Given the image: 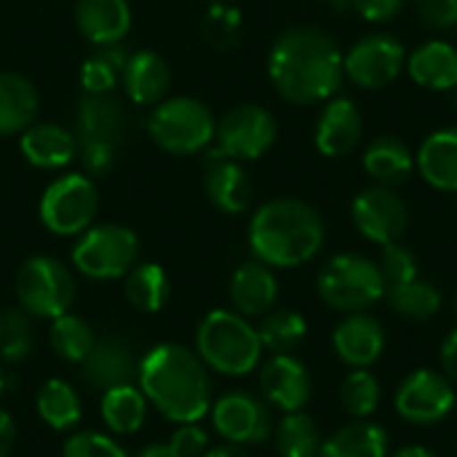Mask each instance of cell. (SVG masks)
Wrapping results in <instances>:
<instances>
[{
  "instance_id": "cell-5",
  "label": "cell",
  "mask_w": 457,
  "mask_h": 457,
  "mask_svg": "<svg viewBox=\"0 0 457 457\" xmlns=\"http://www.w3.org/2000/svg\"><path fill=\"white\" fill-rule=\"evenodd\" d=\"M319 297L324 305L340 313H364L386 297V281L375 260L364 254H335L324 262L316 278Z\"/></svg>"
},
{
  "instance_id": "cell-13",
  "label": "cell",
  "mask_w": 457,
  "mask_h": 457,
  "mask_svg": "<svg viewBox=\"0 0 457 457\" xmlns=\"http://www.w3.org/2000/svg\"><path fill=\"white\" fill-rule=\"evenodd\" d=\"M351 217L356 230L372 244H394L404 236L410 225V209L394 187L372 185L361 190L351 204Z\"/></svg>"
},
{
  "instance_id": "cell-26",
  "label": "cell",
  "mask_w": 457,
  "mask_h": 457,
  "mask_svg": "<svg viewBox=\"0 0 457 457\" xmlns=\"http://www.w3.org/2000/svg\"><path fill=\"white\" fill-rule=\"evenodd\" d=\"M19 147L37 169H62L78 155V139L56 123H35L24 129Z\"/></svg>"
},
{
  "instance_id": "cell-39",
  "label": "cell",
  "mask_w": 457,
  "mask_h": 457,
  "mask_svg": "<svg viewBox=\"0 0 457 457\" xmlns=\"http://www.w3.org/2000/svg\"><path fill=\"white\" fill-rule=\"evenodd\" d=\"M32 351V321L24 308H5L0 313V356L21 361Z\"/></svg>"
},
{
  "instance_id": "cell-46",
  "label": "cell",
  "mask_w": 457,
  "mask_h": 457,
  "mask_svg": "<svg viewBox=\"0 0 457 457\" xmlns=\"http://www.w3.org/2000/svg\"><path fill=\"white\" fill-rule=\"evenodd\" d=\"M439 359H442V375L457 388V329H453V332L445 337Z\"/></svg>"
},
{
  "instance_id": "cell-17",
  "label": "cell",
  "mask_w": 457,
  "mask_h": 457,
  "mask_svg": "<svg viewBox=\"0 0 457 457\" xmlns=\"http://www.w3.org/2000/svg\"><path fill=\"white\" fill-rule=\"evenodd\" d=\"M332 345L351 370H370L386 351V329L370 313H348L335 327Z\"/></svg>"
},
{
  "instance_id": "cell-50",
  "label": "cell",
  "mask_w": 457,
  "mask_h": 457,
  "mask_svg": "<svg viewBox=\"0 0 457 457\" xmlns=\"http://www.w3.org/2000/svg\"><path fill=\"white\" fill-rule=\"evenodd\" d=\"M139 457H179V455L171 450V445H153V447L142 450Z\"/></svg>"
},
{
  "instance_id": "cell-14",
  "label": "cell",
  "mask_w": 457,
  "mask_h": 457,
  "mask_svg": "<svg viewBox=\"0 0 457 457\" xmlns=\"http://www.w3.org/2000/svg\"><path fill=\"white\" fill-rule=\"evenodd\" d=\"M212 420L217 434L228 445H238V447L262 445L273 431L268 402L249 391H230L220 396L214 402Z\"/></svg>"
},
{
  "instance_id": "cell-8",
  "label": "cell",
  "mask_w": 457,
  "mask_h": 457,
  "mask_svg": "<svg viewBox=\"0 0 457 457\" xmlns=\"http://www.w3.org/2000/svg\"><path fill=\"white\" fill-rule=\"evenodd\" d=\"M16 297L29 316L56 319L75 300L72 273L56 257H29L16 273Z\"/></svg>"
},
{
  "instance_id": "cell-2",
  "label": "cell",
  "mask_w": 457,
  "mask_h": 457,
  "mask_svg": "<svg viewBox=\"0 0 457 457\" xmlns=\"http://www.w3.org/2000/svg\"><path fill=\"white\" fill-rule=\"evenodd\" d=\"M137 380L145 399L171 423H198L212 410L206 364L185 345H155L139 361Z\"/></svg>"
},
{
  "instance_id": "cell-4",
  "label": "cell",
  "mask_w": 457,
  "mask_h": 457,
  "mask_svg": "<svg viewBox=\"0 0 457 457\" xmlns=\"http://www.w3.org/2000/svg\"><path fill=\"white\" fill-rule=\"evenodd\" d=\"M195 348L206 367L228 378L249 375L262 356L257 329L233 311H212L195 332Z\"/></svg>"
},
{
  "instance_id": "cell-22",
  "label": "cell",
  "mask_w": 457,
  "mask_h": 457,
  "mask_svg": "<svg viewBox=\"0 0 457 457\" xmlns=\"http://www.w3.org/2000/svg\"><path fill=\"white\" fill-rule=\"evenodd\" d=\"M120 80L134 104H158L171 83V70L166 59L155 51H134L126 56Z\"/></svg>"
},
{
  "instance_id": "cell-12",
  "label": "cell",
  "mask_w": 457,
  "mask_h": 457,
  "mask_svg": "<svg viewBox=\"0 0 457 457\" xmlns=\"http://www.w3.org/2000/svg\"><path fill=\"white\" fill-rule=\"evenodd\" d=\"M407 64V51L394 35H367L348 54H343L345 78L361 88H386L391 86Z\"/></svg>"
},
{
  "instance_id": "cell-7",
  "label": "cell",
  "mask_w": 457,
  "mask_h": 457,
  "mask_svg": "<svg viewBox=\"0 0 457 457\" xmlns=\"http://www.w3.org/2000/svg\"><path fill=\"white\" fill-rule=\"evenodd\" d=\"M139 257V241L137 233L123 225H96L83 230L72 249L75 268L94 278V281H110L126 276Z\"/></svg>"
},
{
  "instance_id": "cell-29",
  "label": "cell",
  "mask_w": 457,
  "mask_h": 457,
  "mask_svg": "<svg viewBox=\"0 0 457 457\" xmlns=\"http://www.w3.org/2000/svg\"><path fill=\"white\" fill-rule=\"evenodd\" d=\"M412 169H415V155L396 137H380L364 153V171L375 179V185L396 187L412 174Z\"/></svg>"
},
{
  "instance_id": "cell-33",
  "label": "cell",
  "mask_w": 457,
  "mask_h": 457,
  "mask_svg": "<svg viewBox=\"0 0 457 457\" xmlns=\"http://www.w3.org/2000/svg\"><path fill=\"white\" fill-rule=\"evenodd\" d=\"M386 300L391 311H396L402 319H410V321H428L442 308V292L431 281H423V278H412L402 287L388 289Z\"/></svg>"
},
{
  "instance_id": "cell-34",
  "label": "cell",
  "mask_w": 457,
  "mask_h": 457,
  "mask_svg": "<svg viewBox=\"0 0 457 457\" xmlns=\"http://www.w3.org/2000/svg\"><path fill=\"white\" fill-rule=\"evenodd\" d=\"M37 415L54 431H67L80 420L83 404L72 386H67L64 380H48L37 391Z\"/></svg>"
},
{
  "instance_id": "cell-38",
  "label": "cell",
  "mask_w": 457,
  "mask_h": 457,
  "mask_svg": "<svg viewBox=\"0 0 457 457\" xmlns=\"http://www.w3.org/2000/svg\"><path fill=\"white\" fill-rule=\"evenodd\" d=\"M126 64V54L118 46H102V51L83 62L80 67V86L86 94H112L120 70Z\"/></svg>"
},
{
  "instance_id": "cell-32",
  "label": "cell",
  "mask_w": 457,
  "mask_h": 457,
  "mask_svg": "<svg viewBox=\"0 0 457 457\" xmlns=\"http://www.w3.org/2000/svg\"><path fill=\"white\" fill-rule=\"evenodd\" d=\"M321 431L311 415L284 412L281 423L276 426V453L278 457H319L321 450Z\"/></svg>"
},
{
  "instance_id": "cell-21",
  "label": "cell",
  "mask_w": 457,
  "mask_h": 457,
  "mask_svg": "<svg viewBox=\"0 0 457 457\" xmlns=\"http://www.w3.org/2000/svg\"><path fill=\"white\" fill-rule=\"evenodd\" d=\"M78 29L96 46H118L131 29L129 0H78Z\"/></svg>"
},
{
  "instance_id": "cell-6",
  "label": "cell",
  "mask_w": 457,
  "mask_h": 457,
  "mask_svg": "<svg viewBox=\"0 0 457 457\" xmlns=\"http://www.w3.org/2000/svg\"><path fill=\"white\" fill-rule=\"evenodd\" d=\"M147 131L161 150L171 155H193L212 145L217 137V120L201 99L171 96L158 102L150 112Z\"/></svg>"
},
{
  "instance_id": "cell-19",
  "label": "cell",
  "mask_w": 457,
  "mask_h": 457,
  "mask_svg": "<svg viewBox=\"0 0 457 457\" xmlns=\"http://www.w3.org/2000/svg\"><path fill=\"white\" fill-rule=\"evenodd\" d=\"M364 131V120L359 107L351 99H329L316 120V147L321 150V155L327 158H343L348 155Z\"/></svg>"
},
{
  "instance_id": "cell-43",
  "label": "cell",
  "mask_w": 457,
  "mask_h": 457,
  "mask_svg": "<svg viewBox=\"0 0 457 457\" xmlns=\"http://www.w3.org/2000/svg\"><path fill=\"white\" fill-rule=\"evenodd\" d=\"M169 445L179 457H201L209 447V436L195 423H182Z\"/></svg>"
},
{
  "instance_id": "cell-51",
  "label": "cell",
  "mask_w": 457,
  "mask_h": 457,
  "mask_svg": "<svg viewBox=\"0 0 457 457\" xmlns=\"http://www.w3.org/2000/svg\"><path fill=\"white\" fill-rule=\"evenodd\" d=\"M450 94H453V102H455V104H457V83H455V86H453V88H450Z\"/></svg>"
},
{
  "instance_id": "cell-28",
  "label": "cell",
  "mask_w": 457,
  "mask_h": 457,
  "mask_svg": "<svg viewBox=\"0 0 457 457\" xmlns=\"http://www.w3.org/2000/svg\"><path fill=\"white\" fill-rule=\"evenodd\" d=\"M35 112H37L35 86L16 72H0V137L29 129Z\"/></svg>"
},
{
  "instance_id": "cell-40",
  "label": "cell",
  "mask_w": 457,
  "mask_h": 457,
  "mask_svg": "<svg viewBox=\"0 0 457 457\" xmlns=\"http://www.w3.org/2000/svg\"><path fill=\"white\" fill-rule=\"evenodd\" d=\"M378 268H380V276L386 281V292L394 289V287H402V284H407L412 278H418V260L399 241L383 246V252L378 257Z\"/></svg>"
},
{
  "instance_id": "cell-48",
  "label": "cell",
  "mask_w": 457,
  "mask_h": 457,
  "mask_svg": "<svg viewBox=\"0 0 457 457\" xmlns=\"http://www.w3.org/2000/svg\"><path fill=\"white\" fill-rule=\"evenodd\" d=\"M204 457H249V453L238 445H220V447L209 450Z\"/></svg>"
},
{
  "instance_id": "cell-53",
  "label": "cell",
  "mask_w": 457,
  "mask_h": 457,
  "mask_svg": "<svg viewBox=\"0 0 457 457\" xmlns=\"http://www.w3.org/2000/svg\"><path fill=\"white\" fill-rule=\"evenodd\" d=\"M455 316H457V295H455Z\"/></svg>"
},
{
  "instance_id": "cell-10",
  "label": "cell",
  "mask_w": 457,
  "mask_h": 457,
  "mask_svg": "<svg viewBox=\"0 0 457 457\" xmlns=\"http://www.w3.org/2000/svg\"><path fill=\"white\" fill-rule=\"evenodd\" d=\"M278 137L273 112L260 104H238L217 123V150L233 161H254L265 155Z\"/></svg>"
},
{
  "instance_id": "cell-45",
  "label": "cell",
  "mask_w": 457,
  "mask_h": 457,
  "mask_svg": "<svg viewBox=\"0 0 457 457\" xmlns=\"http://www.w3.org/2000/svg\"><path fill=\"white\" fill-rule=\"evenodd\" d=\"M351 5L364 21L383 24V21H391L402 11L404 0H351Z\"/></svg>"
},
{
  "instance_id": "cell-41",
  "label": "cell",
  "mask_w": 457,
  "mask_h": 457,
  "mask_svg": "<svg viewBox=\"0 0 457 457\" xmlns=\"http://www.w3.org/2000/svg\"><path fill=\"white\" fill-rule=\"evenodd\" d=\"M62 457H129L126 450L104 436V434H96V431H80L75 434L72 439H67Z\"/></svg>"
},
{
  "instance_id": "cell-35",
  "label": "cell",
  "mask_w": 457,
  "mask_h": 457,
  "mask_svg": "<svg viewBox=\"0 0 457 457\" xmlns=\"http://www.w3.org/2000/svg\"><path fill=\"white\" fill-rule=\"evenodd\" d=\"M257 335H260L262 348H268L270 353H292L305 340L308 324L297 311L281 308V311L265 313Z\"/></svg>"
},
{
  "instance_id": "cell-42",
  "label": "cell",
  "mask_w": 457,
  "mask_h": 457,
  "mask_svg": "<svg viewBox=\"0 0 457 457\" xmlns=\"http://www.w3.org/2000/svg\"><path fill=\"white\" fill-rule=\"evenodd\" d=\"M418 16L431 29H455L457 0H415Z\"/></svg>"
},
{
  "instance_id": "cell-23",
  "label": "cell",
  "mask_w": 457,
  "mask_h": 457,
  "mask_svg": "<svg viewBox=\"0 0 457 457\" xmlns=\"http://www.w3.org/2000/svg\"><path fill=\"white\" fill-rule=\"evenodd\" d=\"M230 300L236 311L246 319L265 316L278 300V281L270 265L260 260L244 262L230 278Z\"/></svg>"
},
{
  "instance_id": "cell-47",
  "label": "cell",
  "mask_w": 457,
  "mask_h": 457,
  "mask_svg": "<svg viewBox=\"0 0 457 457\" xmlns=\"http://www.w3.org/2000/svg\"><path fill=\"white\" fill-rule=\"evenodd\" d=\"M13 445H16V426L11 420V415L0 410V457L11 455Z\"/></svg>"
},
{
  "instance_id": "cell-52",
  "label": "cell",
  "mask_w": 457,
  "mask_h": 457,
  "mask_svg": "<svg viewBox=\"0 0 457 457\" xmlns=\"http://www.w3.org/2000/svg\"><path fill=\"white\" fill-rule=\"evenodd\" d=\"M3 388H5V378H3V370H0V394H3Z\"/></svg>"
},
{
  "instance_id": "cell-30",
  "label": "cell",
  "mask_w": 457,
  "mask_h": 457,
  "mask_svg": "<svg viewBox=\"0 0 457 457\" xmlns=\"http://www.w3.org/2000/svg\"><path fill=\"white\" fill-rule=\"evenodd\" d=\"M147 415V399L142 394V388L131 386H118L104 391L102 396V420L112 434H134L142 428Z\"/></svg>"
},
{
  "instance_id": "cell-49",
  "label": "cell",
  "mask_w": 457,
  "mask_h": 457,
  "mask_svg": "<svg viewBox=\"0 0 457 457\" xmlns=\"http://www.w3.org/2000/svg\"><path fill=\"white\" fill-rule=\"evenodd\" d=\"M394 457H436L428 447H423V445H407V447H402L399 453Z\"/></svg>"
},
{
  "instance_id": "cell-18",
  "label": "cell",
  "mask_w": 457,
  "mask_h": 457,
  "mask_svg": "<svg viewBox=\"0 0 457 457\" xmlns=\"http://www.w3.org/2000/svg\"><path fill=\"white\" fill-rule=\"evenodd\" d=\"M131 118L112 94H86L78 104V142H102L120 147L129 137Z\"/></svg>"
},
{
  "instance_id": "cell-11",
  "label": "cell",
  "mask_w": 457,
  "mask_h": 457,
  "mask_svg": "<svg viewBox=\"0 0 457 457\" xmlns=\"http://www.w3.org/2000/svg\"><path fill=\"white\" fill-rule=\"evenodd\" d=\"M457 404V388L436 370L410 372L394 396V407L402 420L412 426H436Z\"/></svg>"
},
{
  "instance_id": "cell-36",
  "label": "cell",
  "mask_w": 457,
  "mask_h": 457,
  "mask_svg": "<svg viewBox=\"0 0 457 457\" xmlns=\"http://www.w3.org/2000/svg\"><path fill=\"white\" fill-rule=\"evenodd\" d=\"M94 343H96V337H94L91 327L80 316L62 313V316L54 319V324H51V348L62 359L80 364L88 356V351L94 348Z\"/></svg>"
},
{
  "instance_id": "cell-9",
  "label": "cell",
  "mask_w": 457,
  "mask_h": 457,
  "mask_svg": "<svg viewBox=\"0 0 457 457\" xmlns=\"http://www.w3.org/2000/svg\"><path fill=\"white\" fill-rule=\"evenodd\" d=\"M96 209L99 193L86 174H64L54 179L40 198V220L56 236H78L88 230Z\"/></svg>"
},
{
  "instance_id": "cell-37",
  "label": "cell",
  "mask_w": 457,
  "mask_h": 457,
  "mask_svg": "<svg viewBox=\"0 0 457 457\" xmlns=\"http://www.w3.org/2000/svg\"><path fill=\"white\" fill-rule=\"evenodd\" d=\"M340 404L353 420H367L380 407V383L370 370H351L340 383Z\"/></svg>"
},
{
  "instance_id": "cell-15",
  "label": "cell",
  "mask_w": 457,
  "mask_h": 457,
  "mask_svg": "<svg viewBox=\"0 0 457 457\" xmlns=\"http://www.w3.org/2000/svg\"><path fill=\"white\" fill-rule=\"evenodd\" d=\"M80 364H83V380L94 391L131 386L134 378H139V359L134 343L118 332L99 337Z\"/></svg>"
},
{
  "instance_id": "cell-3",
  "label": "cell",
  "mask_w": 457,
  "mask_h": 457,
  "mask_svg": "<svg viewBox=\"0 0 457 457\" xmlns=\"http://www.w3.org/2000/svg\"><path fill=\"white\" fill-rule=\"evenodd\" d=\"M321 214L300 198H276L257 209L249 222L252 254L270 268H297L324 246Z\"/></svg>"
},
{
  "instance_id": "cell-24",
  "label": "cell",
  "mask_w": 457,
  "mask_h": 457,
  "mask_svg": "<svg viewBox=\"0 0 457 457\" xmlns=\"http://www.w3.org/2000/svg\"><path fill=\"white\" fill-rule=\"evenodd\" d=\"M404 70L428 91H450L457 83V48L447 40H426L407 56Z\"/></svg>"
},
{
  "instance_id": "cell-25",
  "label": "cell",
  "mask_w": 457,
  "mask_h": 457,
  "mask_svg": "<svg viewBox=\"0 0 457 457\" xmlns=\"http://www.w3.org/2000/svg\"><path fill=\"white\" fill-rule=\"evenodd\" d=\"M418 171L431 187L457 193V126L439 129L423 139L418 150Z\"/></svg>"
},
{
  "instance_id": "cell-1",
  "label": "cell",
  "mask_w": 457,
  "mask_h": 457,
  "mask_svg": "<svg viewBox=\"0 0 457 457\" xmlns=\"http://www.w3.org/2000/svg\"><path fill=\"white\" fill-rule=\"evenodd\" d=\"M268 75L287 102H327L340 91L345 80L343 51L329 32L297 24L284 29L273 43L268 56Z\"/></svg>"
},
{
  "instance_id": "cell-44",
  "label": "cell",
  "mask_w": 457,
  "mask_h": 457,
  "mask_svg": "<svg viewBox=\"0 0 457 457\" xmlns=\"http://www.w3.org/2000/svg\"><path fill=\"white\" fill-rule=\"evenodd\" d=\"M78 155L83 161V169H88L91 174H104L112 169L118 147L102 142H78Z\"/></svg>"
},
{
  "instance_id": "cell-20",
  "label": "cell",
  "mask_w": 457,
  "mask_h": 457,
  "mask_svg": "<svg viewBox=\"0 0 457 457\" xmlns=\"http://www.w3.org/2000/svg\"><path fill=\"white\" fill-rule=\"evenodd\" d=\"M204 185L209 193V201L222 209L225 214H241L249 209L254 187H252V177L246 174V169L241 166V161L225 158L220 153H212L206 161V174H204Z\"/></svg>"
},
{
  "instance_id": "cell-27",
  "label": "cell",
  "mask_w": 457,
  "mask_h": 457,
  "mask_svg": "<svg viewBox=\"0 0 457 457\" xmlns=\"http://www.w3.org/2000/svg\"><path fill=\"white\" fill-rule=\"evenodd\" d=\"M388 431L370 420H351L321 442L319 457H388Z\"/></svg>"
},
{
  "instance_id": "cell-54",
  "label": "cell",
  "mask_w": 457,
  "mask_h": 457,
  "mask_svg": "<svg viewBox=\"0 0 457 457\" xmlns=\"http://www.w3.org/2000/svg\"><path fill=\"white\" fill-rule=\"evenodd\" d=\"M324 3H337V0H324Z\"/></svg>"
},
{
  "instance_id": "cell-16",
  "label": "cell",
  "mask_w": 457,
  "mask_h": 457,
  "mask_svg": "<svg viewBox=\"0 0 457 457\" xmlns=\"http://www.w3.org/2000/svg\"><path fill=\"white\" fill-rule=\"evenodd\" d=\"M260 394L281 412H300L311 402L313 383L300 359L292 353H273L260 370Z\"/></svg>"
},
{
  "instance_id": "cell-31",
  "label": "cell",
  "mask_w": 457,
  "mask_h": 457,
  "mask_svg": "<svg viewBox=\"0 0 457 457\" xmlns=\"http://www.w3.org/2000/svg\"><path fill=\"white\" fill-rule=\"evenodd\" d=\"M169 276L161 265L155 262H142L134 265L126 273V297L129 303L142 311V313H155L166 305L169 300Z\"/></svg>"
}]
</instances>
